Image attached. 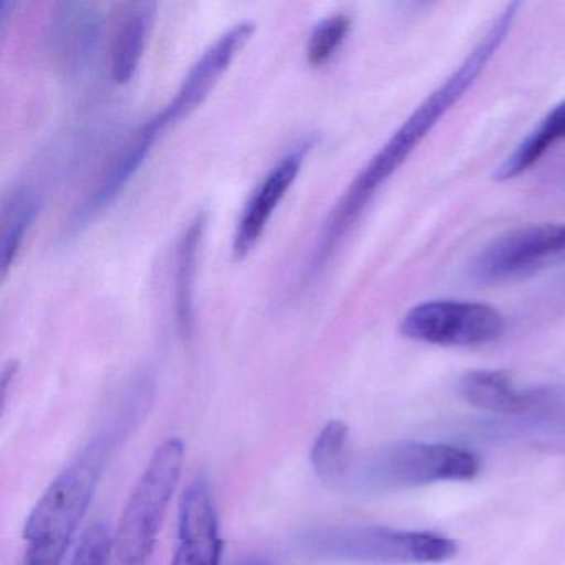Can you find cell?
<instances>
[{
    "instance_id": "obj_18",
    "label": "cell",
    "mask_w": 565,
    "mask_h": 565,
    "mask_svg": "<svg viewBox=\"0 0 565 565\" xmlns=\"http://www.w3.org/2000/svg\"><path fill=\"white\" fill-rule=\"evenodd\" d=\"M349 443V426L340 419H332L320 429L310 451V461L322 481H345L353 461Z\"/></svg>"
},
{
    "instance_id": "obj_13",
    "label": "cell",
    "mask_w": 565,
    "mask_h": 565,
    "mask_svg": "<svg viewBox=\"0 0 565 565\" xmlns=\"http://www.w3.org/2000/svg\"><path fill=\"white\" fill-rule=\"evenodd\" d=\"M459 392L469 405L498 415H529L547 412L552 398L544 392L515 388L512 380L498 370H475L462 376Z\"/></svg>"
},
{
    "instance_id": "obj_12",
    "label": "cell",
    "mask_w": 565,
    "mask_h": 565,
    "mask_svg": "<svg viewBox=\"0 0 565 565\" xmlns=\"http://www.w3.org/2000/svg\"><path fill=\"white\" fill-rule=\"evenodd\" d=\"M160 134V128L151 118L148 124H145L137 131V137L125 145L121 153L111 163L110 170L105 173L104 180L98 183L97 190L68 217L64 226V236H62L65 241L81 234L98 214H102V211L108 210L117 201L121 191L127 188L131 178L137 174L141 164L147 160L148 153H150Z\"/></svg>"
},
{
    "instance_id": "obj_14",
    "label": "cell",
    "mask_w": 565,
    "mask_h": 565,
    "mask_svg": "<svg viewBox=\"0 0 565 565\" xmlns=\"http://www.w3.org/2000/svg\"><path fill=\"white\" fill-rule=\"evenodd\" d=\"M154 12L157 4L153 2H140L128 8L111 47V75L117 84H128L137 74L153 24Z\"/></svg>"
},
{
    "instance_id": "obj_16",
    "label": "cell",
    "mask_w": 565,
    "mask_h": 565,
    "mask_svg": "<svg viewBox=\"0 0 565 565\" xmlns=\"http://www.w3.org/2000/svg\"><path fill=\"white\" fill-rule=\"evenodd\" d=\"M558 141H565V100L555 105L542 118L541 124L502 161L501 167L495 170V180L508 181L521 177L539 163Z\"/></svg>"
},
{
    "instance_id": "obj_10",
    "label": "cell",
    "mask_w": 565,
    "mask_h": 565,
    "mask_svg": "<svg viewBox=\"0 0 565 565\" xmlns=\"http://www.w3.org/2000/svg\"><path fill=\"white\" fill-rule=\"evenodd\" d=\"M223 541L216 505L206 479L188 486L180 505L178 547L171 565H220Z\"/></svg>"
},
{
    "instance_id": "obj_8",
    "label": "cell",
    "mask_w": 565,
    "mask_h": 565,
    "mask_svg": "<svg viewBox=\"0 0 565 565\" xmlns=\"http://www.w3.org/2000/svg\"><path fill=\"white\" fill-rule=\"evenodd\" d=\"M105 18L92 2H61L55 6L49 24V49L67 77L90 72L100 51Z\"/></svg>"
},
{
    "instance_id": "obj_15",
    "label": "cell",
    "mask_w": 565,
    "mask_h": 565,
    "mask_svg": "<svg viewBox=\"0 0 565 565\" xmlns=\"http://www.w3.org/2000/svg\"><path fill=\"white\" fill-rule=\"evenodd\" d=\"M207 216L198 214L193 223L184 231L178 246L177 256V323L184 339H190L194 332V286H196L198 254L201 241L206 231Z\"/></svg>"
},
{
    "instance_id": "obj_4",
    "label": "cell",
    "mask_w": 565,
    "mask_h": 565,
    "mask_svg": "<svg viewBox=\"0 0 565 565\" xmlns=\"http://www.w3.org/2000/svg\"><path fill=\"white\" fill-rule=\"evenodd\" d=\"M478 456L441 443H396L352 461L345 479L360 488H416L441 481H469L479 472Z\"/></svg>"
},
{
    "instance_id": "obj_2",
    "label": "cell",
    "mask_w": 565,
    "mask_h": 565,
    "mask_svg": "<svg viewBox=\"0 0 565 565\" xmlns=\"http://www.w3.org/2000/svg\"><path fill=\"white\" fill-rule=\"evenodd\" d=\"M107 452V438L92 441L39 499L25 521V565L62 564L90 505Z\"/></svg>"
},
{
    "instance_id": "obj_5",
    "label": "cell",
    "mask_w": 565,
    "mask_h": 565,
    "mask_svg": "<svg viewBox=\"0 0 565 565\" xmlns=\"http://www.w3.org/2000/svg\"><path fill=\"white\" fill-rule=\"evenodd\" d=\"M183 462L184 443L178 438L168 439L151 456L115 535V551L121 565L147 564L180 482Z\"/></svg>"
},
{
    "instance_id": "obj_7",
    "label": "cell",
    "mask_w": 565,
    "mask_h": 565,
    "mask_svg": "<svg viewBox=\"0 0 565 565\" xmlns=\"http://www.w3.org/2000/svg\"><path fill=\"white\" fill-rule=\"evenodd\" d=\"M416 342L441 347H475L494 342L504 319L494 307L471 300H428L412 307L399 326Z\"/></svg>"
},
{
    "instance_id": "obj_11",
    "label": "cell",
    "mask_w": 565,
    "mask_h": 565,
    "mask_svg": "<svg viewBox=\"0 0 565 565\" xmlns=\"http://www.w3.org/2000/svg\"><path fill=\"white\" fill-rule=\"evenodd\" d=\"M312 145L309 140L297 145V148L289 151L254 191L249 203L244 207L243 216L237 224L236 236H234L233 250L237 259L246 257L259 243L274 211L299 177L303 158L307 157V151Z\"/></svg>"
},
{
    "instance_id": "obj_6",
    "label": "cell",
    "mask_w": 565,
    "mask_h": 565,
    "mask_svg": "<svg viewBox=\"0 0 565 565\" xmlns=\"http://www.w3.org/2000/svg\"><path fill=\"white\" fill-rule=\"evenodd\" d=\"M565 264V223L519 227L484 247L471 264L472 279L502 284Z\"/></svg>"
},
{
    "instance_id": "obj_3",
    "label": "cell",
    "mask_w": 565,
    "mask_h": 565,
    "mask_svg": "<svg viewBox=\"0 0 565 565\" xmlns=\"http://www.w3.org/2000/svg\"><path fill=\"white\" fill-rule=\"evenodd\" d=\"M303 547L317 557L360 564H438L458 554L448 535L380 525L323 529L307 535Z\"/></svg>"
},
{
    "instance_id": "obj_21",
    "label": "cell",
    "mask_w": 565,
    "mask_h": 565,
    "mask_svg": "<svg viewBox=\"0 0 565 565\" xmlns=\"http://www.w3.org/2000/svg\"><path fill=\"white\" fill-rule=\"evenodd\" d=\"M14 9V4L12 2H9V0H2L0 2V28L4 29L6 24H8L9 21V12Z\"/></svg>"
},
{
    "instance_id": "obj_9",
    "label": "cell",
    "mask_w": 565,
    "mask_h": 565,
    "mask_svg": "<svg viewBox=\"0 0 565 565\" xmlns=\"http://www.w3.org/2000/svg\"><path fill=\"white\" fill-rule=\"evenodd\" d=\"M256 24L253 21H243L233 25L230 31L216 39L210 47L201 55L200 61L193 65L190 74L184 78L178 90L177 97L164 107L161 114L153 118L161 131L167 130L170 125L177 124L181 118L188 117L191 111L196 110L207 95L216 87L224 72L230 67L237 54L243 51L244 45L253 38Z\"/></svg>"
},
{
    "instance_id": "obj_1",
    "label": "cell",
    "mask_w": 565,
    "mask_h": 565,
    "mask_svg": "<svg viewBox=\"0 0 565 565\" xmlns=\"http://www.w3.org/2000/svg\"><path fill=\"white\" fill-rule=\"evenodd\" d=\"M519 6L509 4L498 19L492 22L481 41L469 52L459 67L431 92L412 115L403 121L402 127L380 148L379 153L356 174L349 190L340 198L337 206L323 224L316 249L310 257L309 276L316 277L329 263L347 234L355 226L363 211L369 206L376 191L395 174L405 163L406 158L425 140L426 135L436 127L439 118L451 110L452 105L462 98L476 78L488 67L495 52L504 44L509 31L514 24Z\"/></svg>"
},
{
    "instance_id": "obj_17",
    "label": "cell",
    "mask_w": 565,
    "mask_h": 565,
    "mask_svg": "<svg viewBox=\"0 0 565 565\" xmlns=\"http://www.w3.org/2000/svg\"><path fill=\"white\" fill-rule=\"evenodd\" d=\"M41 211V198L29 188H18L2 203V239H0V273L8 276L18 259L25 234Z\"/></svg>"
},
{
    "instance_id": "obj_22",
    "label": "cell",
    "mask_w": 565,
    "mask_h": 565,
    "mask_svg": "<svg viewBox=\"0 0 565 565\" xmlns=\"http://www.w3.org/2000/svg\"><path fill=\"white\" fill-rule=\"evenodd\" d=\"M243 565H269V564H260V562H250V564H243Z\"/></svg>"
},
{
    "instance_id": "obj_20",
    "label": "cell",
    "mask_w": 565,
    "mask_h": 565,
    "mask_svg": "<svg viewBox=\"0 0 565 565\" xmlns=\"http://www.w3.org/2000/svg\"><path fill=\"white\" fill-rule=\"evenodd\" d=\"M115 537L102 522L92 525L82 535L71 565H108Z\"/></svg>"
},
{
    "instance_id": "obj_19",
    "label": "cell",
    "mask_w": 565,
    "mask_h": 565,
    "mask_svg": "<svg viewBox=\"0 0 565 565\" xmlns=\"http://www.w3.org/2000/svg\"><path fill=\"white\" fill-rule=\"evenodd\" d=\"M352 29V19L345 14L330 15L316 25L307 44V61L312 67L327 64L342 47Z\"/></svg>"
}]
</instances>
